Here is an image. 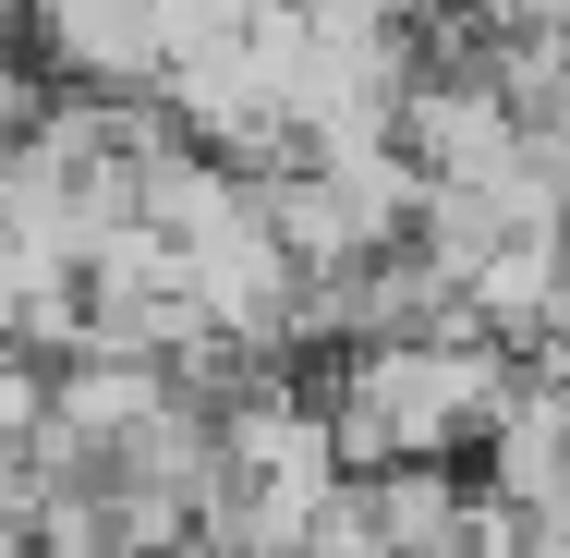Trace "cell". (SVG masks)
I'll use <instances>...</instances> for the list:
<instances>
[{"mask_svg":"<svg viewBox=\"0 0 570 558\" xmlns=\"http://www.w3.org/2000/svg\"><path fill=\"white\" fill-rule=\"evenodd\" d=\"M24 49L61 86H110V98L170 86V12L158 0H24Z\"/></svg>","mask_w":570,"mask_h":558,"instance_id":"1","label":"cell"},{"mask_svg":"<svg viewBox=\"0 0 570 558\" xmlns=\"http://www.w3.org/2000/svg\"><path fill=\"white\" fill-rule=\"evenodd\" d=\"M364 486H376V510H389L401 558H461V522H473V486H461L450 461H389V473H364Z\"/></svg>","mask_w":570,"mask_h":558,"instance_id":"2","label":"cell"},{"mask_svg":"<svg viewBox=\"0 0 570 558\" xmlns=\"http://www.w3.org/2000/svg\"><path fill=\"white\" fill-rule=\"evenodd\" d=\"M498 37H522V25H570V0H473Z\"/></svg>","mask_w":570,"mask_h":558,"instance_id":"3","label":"cell"}]
</instances>
